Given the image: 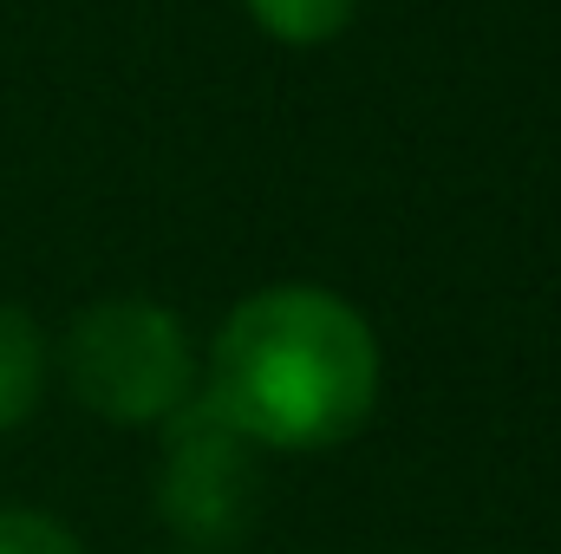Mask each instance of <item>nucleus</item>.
I'll use <instances>...</instances> for the list:
<instances>
[{
  "label": "nucleus",
  "mask_w": 561,
  "mask_h": 554,
  "mask_svg": "<svg viewBox=\"0 0 561 554\" xmlns=\"http://www.w3.org/2000/svg\"><path fill=\"white\" fill-rule=\"evenodd\" d=\"M386 392L373 320L320 280H268L242 293L203 346V405L255 450L320 457L353 443Z\"/></svg>",
  "instance_id": "1"
},
{
  "label": "nucleus",
  "mask_w": 561,
  "mask_h": 554,
  "mask_svg": "<svg viewBox=\"0 0 561 554\" xmlns=\"http://www.w3.org/2000/svg\"><path fill=\"white\" fill-rule=\"evenodd\" d=\"M53 366L85 412L118 430H157L203 392V346L183 313L150 293H105L79 307Z\"/></svg>",
  "instance_id": "2"
},
{
  "label": "nucleus",
  "mask_w": 561,
  "mask_h": 554,
  "mask_svg": "<svg viewBox=\"0 0 561 554\" xmlns=\"http://www.w3.org/2000/svg\"><path fill=\"white\" fill-rule=\"evenodd\" d=\"M157 516L190 554L236 549L262 503V450L216 417L203 399H190L170 424H157Z\"/></svg>",
  "instance_id": "3"
},
{
  "label": "nucleus",
  "mask_w": 561,
  "mask_h": 554,
  "mask_svg": "<svg viewBox=\"0 0 561 554\" xmlns=\"http://www.w3.org/2000/svg\"><path fill=\"white\" fill-rule=\"evenodd\" d=\"M46 385H53V339L39 333L33 313L0 300V437L46 405Z\"/></svg>",
  "instance_id": "4"
},
{
  "label": "nucleus",
  "mask_w": 561,
  "mask_h": 554,
  "mask_svg": "<svg viewBox=\"0 0 561 554\" xmlns=\"http://www.w3.org/2000/svg\"><path fill=\"white\" fill-rule=\"evenodd\" d=\"M242 7L275 46H294V53L333 46L353 26V13H359V0H242Z\"/></svg>",
  "instance_id": "5"
},
{
  "label": "nucleus",
  "mask_w": 561,
  "mask_h": 554,
  "mask_svg": "<svg viewBox=\"0 0 561 554\" xmlns=\"http://www.w3.org/2000/svg\"><path fill=\"white\" fill-rule=\"evenodd\" d=\"M0 554H85V542L33 503H0Z\"/></svg>",
  "instance_id": "6"
}]
</instances>
